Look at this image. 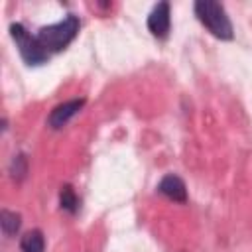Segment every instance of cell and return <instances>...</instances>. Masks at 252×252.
Wrapping results in <instances>:
<instances>
[{
  "label": "cell",
  "mask_w": 252,
  "mask_h": 252,
  "mask_svg": "<svg viewBox=\"0 0 252 252\" xmlns=\"http://www.w3.org/2000/svg\"><path fill=\"white\" fill-rule=\"evenodd\" d=\"M79 28H81L79 18L73 16V14H67L61 22L39 28L37 33H35V37H37V41L41 43V47L47 53H55V51L65 49L77 37Z\"/></svg>",
  "instance_id": "6da1fadb"
},
{
  "label": "cell",
  "mask_w": 252,
  "mask_h": 252,
  "mask_svg": "<svg viewBox=\"0 0 252 252\" xmlns=\"http://www.w3.org/2000/svg\"><path fill=\"white\" fill-rule=\"evenodd\" d=\"M195 16L197 20L219 39H232L234 30H232V22L224 10V6L220 2L215 0H197L193 4Z\"/></svg>",
  "instance_id": "7a4b0ae2"
},
{
  "label": "cell",
  "mask_w": 252,
  "mask_h": 252,
  "mask_svg": "<svg viewBox=\"0 0 252 252\" xmlns=\"http://www.w3.org/2000/svg\"><path fill=\"white\" fill-rule=\"evenodd\" d=\"M59 203H61V209L67 211V213H77L79 209V199L73 191L71 185H65L61 187V193H59Z\"/></svg>",
  "instance_id": "9c48e42d"
},
{
  "label": "cell",
  "mask_w": 252,
  "mask_h": 252,
  "mask_svg": "<svg viewBox=\"0 0 252 252\" xmlns=\"http://www.w3.org/2000/svg\"><path fill=\"white\" fill-rule=\"evenodd\" d=\"M158 191L161 195H165L167 199H171V201H177V203H185L187 201V187H185L183 179L179 175H175V173H167L159 181Z\"/></svg>",
  "instance_id": "8992f818"
},
{
  "label": "cell",
  "mask_w": 252,
  "mask_h": 252,
  "mask_svg": "<svg viewBox=\"0 0 252 252\" xmlns=\"http://www.w3.org/2000/svg\"><path fill=\"white\" fill-rule=\"evenodd\" d=\"M10 35L16 41V47L22 55V59L28 65H41L49 59V53L41 47L35 35H32L22 24H12L10 26Z\"/></svg>",
  "instance_id": "3957f363"
},
{
  "label": "cell",
  "mask_w": 252,
  "mask_h": 252,
  "mask_svg": "<svg viewBox=\"0 0 252 252\" xmlns=\"http://www.w3.org/2000/svg\"><path fill=\"white\" fill-rule=\"evenodd\" d=\"M20 248L22 252H43L45 250V238L41 234V230H30L22 236L20 240Z\"/></svg>",
  "instance_id": "52a82bcc"
},
{
  "label": "cell",
  "mask_w": 252,
  "mask_h": 252,
  "mask_svg": "<svg viewBox=\"0 0 252 252\" xmlns=\"http://www.w3.org/2000/svg\"><path fill=\"white\" fill-rule=\"evenodd\" d=\"M169 26H171V12H169V4L167 2H159L154 6V10L148 16V30L152 32V35L156 37H165L169 33Z\"/></svg>",
  "instance_id": "277c9868"
},
{
  "label": "cell",
  "mask_w": 252,
  "mask_h": 252,
  "mask_svg": "<svg viewBox=\"0 0 252 252\" xmlns=\"http://www.w3.org/2000/svg\"><path fill=\"white\" fill-rule=\"evenodd\" d=\"M83 104H85V98H73V100H67V102H61V104H57L53 110H51V114H49V118H47V124L51 126V128H63L81 108H83Z\"/></svg>",
  "instance_id": "5b68a950"
},
{
  "label": "cell",
  "mask_w": 252,
  "mask_h": 252,
  "mask_svg": "<svg viewBox=\"0 0 252 252\" xmlns=\"http://www.w3.org/2000/svg\"><path fill=\"white\" fill-rule=\"evenodd\" d=\"M10 171L14 177H24L26 171H28V163H26V158L20 154V156H14L12 159V165H10Z\"/></svg>",
  "instance_id": "30bf717a"
},
{
  "label": "cell",
  "mask_w": 252,
  "mask_h": 252,
  "mask_svg": "<svg viewBox=\"0 0 252 252\" xmlns=\"http://www.w3.org/2000/svg\"><path fill=\"white\" fill-rule=\"evenodd\" d=\"M20 224H22V219L18 213L14 211H8V209H2L0 213V226H2V232L6 236H12L20 230Z\"/></svg>",
  "instance_id": "ba28073f"
}]
</instances>
